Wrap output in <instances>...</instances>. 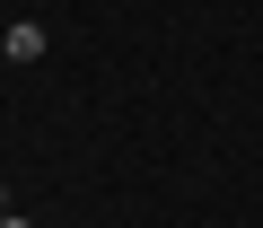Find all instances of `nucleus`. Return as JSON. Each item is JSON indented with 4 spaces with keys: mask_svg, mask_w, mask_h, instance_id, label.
<instances>
[{
    "mask_svg": "<svg viewBox=\"0 0 263 228\" xmlns=\"http://www.w3.org/2000/svg\"><path fill=\"white\" fill-rule=\"evenodd\" d=\"M0 53H9V62H35V53H44V27H35V18L9 27V35H0Z\"/></svg>",
    "mask_w": 263,
    "mask_h": 228,
    "instance_id": "1",
    "label": "nucleus"
},
{
    "mask_svg": "<svg viewBox=\"0 0 263 228\" xmlns=\"http://www.w3.org/2000/svg\"><path fill=\"white\" fill-rule=\"evenodd\" d=\"M0 228H27V219H18V211H0Z\"/></svg>",
    "mask_w": 263,
    "mask_h": 228,
    "instance_id": "2",
    "label": "nucleus"
}]
</instances>
